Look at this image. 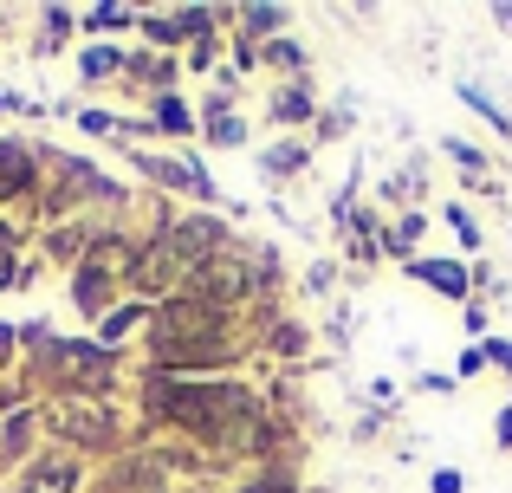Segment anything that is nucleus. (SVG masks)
<instances>
[{
    "label": "nucleus",
    "instance_id": "obj_1",
    "mask_svg": "<svg viewBox=\"0 0 512 493\" xmlns=\"http://www.w3.org/2000/svg\"><path fill=\"white\" fill-rule=\"evenodd\" d=\"M409 273L422 279V286L448 292V299H467V286H474V273H467L461 260H409Z\"/></svg>",
    "mask_w": 512,
    "mask_h": 493
},
{
    "label": "nucleus",
    "instance_id": "obj_2",
    "mask_svg": "<svg viewBox=\"0 0 512 493\" xmlns=\"http://www.w3.org/2000/svg\"><path fill=\"white\" fill-rule=\"evenodd\" d=\"M195 286L208 292V299H240L247 292V266H234V260H208L195 273Z\"/></svg>",
    "mask_w": 512,
    "mask_h": 493
},
{
    "label": "nucleus",
    "instance_id": "obj_3",
    "mask_svg": "<svg viewBox=\"0 0 512 493\" xmlns=\"http://www.w3.org/2000/svg\"><path fill=\"white\" fill-rule=\"evenodd\" d=\"M65 487H72V461H46V468L33 474V487H26V493H65Z\"/></svg>",
    "mask_w": 512,
    "mask_h": 493
},
{
    "label": "nucleus",
    "instance_id": "obj_4",
    "mask_svg": "<svg viewBox=\"0 0 512 493\" xmlns=\"http://www.w3.org/2000/svg\"><path fill=\"white\" fill-rule=\"evenodd\" d=\"M26 176H33V169H26V156L20 150H0V195L26 189Z\"/></svg>",
    "mask_w": 512,
    "mask_h": 493
},
{
    "label": "nucleus",
    "instance_id": "obj_5",
    "mask_svg": "<svg viewBox=\"0 0 512 493\" xmlns=\"http://www.w3.org/2000/svg\"><path fill=\"white\" fill-rule=\"evenodd\" d=\"M454 91H461V104H474V111H480V117H487V124H493V130H512V117L500 111V104H487V98H480V85H454Z\"/></svg>",
    "mask_w": 512,
    "mask_h": 493
},
{
    "label": "nucleus",
    "instance_id": "obj_6",
    "mask_svg": "<svg viewBox=\"0 0 512 493\" xmlns=\"http://www.w3.org/2000/svg\"><path fill=\"white\" fill-rule=\"evenodd\" d=\"M78 305H85V312H98V305H104V273H85V279H78Z\"/></svg>",
    "mask_w": 512,
    "mask_h": 493
},
{
    "label": "nucleus",
    "instance_id": "obj_7",
    "mask_svg": "<svg viewBox=\"0 0 512 493\" xmlns=\"http://www.w3.org/2000/svg\"><path fill=\"white\" fill-rule=\"evenodd\" d=\"M448 221H454V234H461V247H487V241H480V228H474V215H467V208H448Z\"/></svg>",
    "mask_w": 512,
    "mask_h": 493
},
{
    "label": "nucleus",
    "instance_id": "obj_8",
    "mask_svg": "<svg viewBox=\"0 0 512 493\" xmlns=\"http://www.w3.org/2000/svg\"><path fill=\"white\" fill-rule=\"evenodd\" d=\"M240 20H247V26H260V33H266V26H286V7H247Z\"/></svg>",
    "mask_w": 512,
    "mask_h": 493
},
{
    "label": "nucleus",
    "instance_id": "obj_9",
    "mask_svg": "<svg viewBox=\"0 0 512 493\" xmlns=\"http://www.w3.org/2000/svg\"><path fill=\"white\" fill-rule=\"evenodd\" d=\"M415 234H422V215H409L396 234H389V253H409V247H415Z\"/></svg>",
    "mask_w": 512,
    "mask_h": 493
},
{
    "label": "nucleus",
    "instance_id": "obj_10",
    "mask_svg": "<svg viewBox=\"0 0 512 493\" xmlns=\"http://www.w3.org/2000/svg\"><path fill=\"white\" fill-rule=\"evenodd\" d=\"M487 364H500L512 377V338H487Z\"/></svg>",
    "mask_w": 512,
    "mask_h": 493
},
{
    "label": "nucleus",
    "instance_id": "obj_11",
    "mask_svg": "<svg viewBox=\"0 0 512 493\" xmlns=\"http://www.w3.org/2000/svg\"><path fill=\"white\" fill-rule=\"evenodd\" d=\"M448 156H454L461 169H487V156H480V150H467V143H454V137H448Z\"/></svg>",
    "mask_w": 512,
    "mask_h": 493
},
{
    "label": "nucleus",
    "instance_id": "obj_12",
    "mask_svg": "<svg viewBox=\"0 0 512 493\" xmlns=\"http://www.w3.org/2000/svg\"><path fill=\"white\" fill-rule=\"evenodd\" d=\"M312 111V98H305V91H286V98H279V117H305Z\"/></svg>",
    "mask_w": 512,
    "mask_h": 493
},
{
    "label": "nucleus",
    "instance_id": "obj_13",
    "mask_svg": "<svg viewBox=\"0 0 512 493\" xmlns=\"http://www.w3.org/2000/svg\"><path fill=\"white\" fill-rule=\"evenodd\" d=\"M461 487H467L461 468H441V474H435V493H461Z\"/></svg>",
    "mask_w": 512,
    "mask_h": 493
},
{
    "label": "nucleus",
    "instance_id": "obj_14",
    "mask_svg": "<svg viewBox=\"0 0 512 493\" xmlns=\"http://www.w3.org/2000/svg\"><path fill=\"white\" fill-rule=\"evenodd\" d=\"M493 435H500V448H512V409H500V422H493Z\"/></svg>",
    "mask_w": 512,
    "mask_h": 493
},
{
    "label": "nucleus",
    "instance_id": "obj_15",
    "mask_svg": "<svg viewBox=\"0 0 512 493\" xmlns=\"http://www.w3.org/2000/svg\"><path fill=\"white\" fill-rule=\"evenodd\" d=\"M493 20H500V26H512V7H493Z\"/></svg>",
    "mask_w": 512,
    "mask_h": 493
}]
</instances>
